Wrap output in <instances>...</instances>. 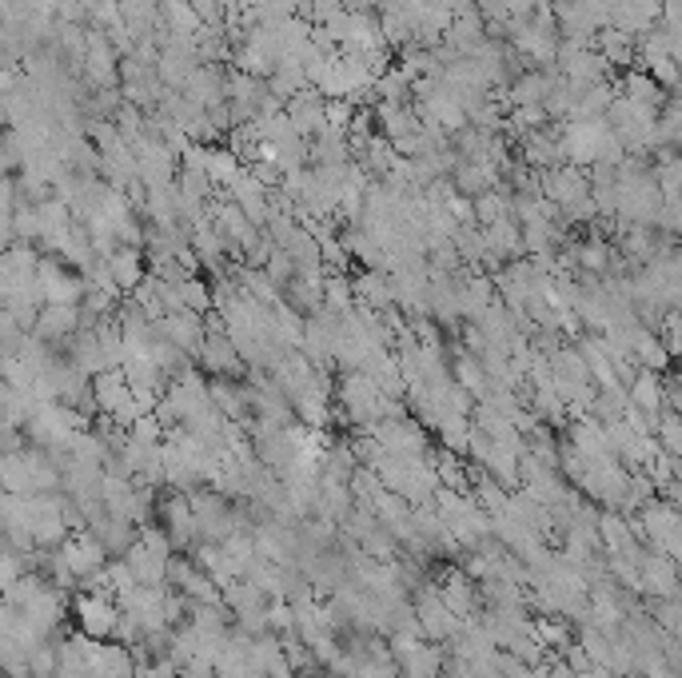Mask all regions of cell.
<instances>
[{"label":"cell","mask_w":682,"mask_h":678,"mask_svg":"<svg viewBox=\"0 0 682 678\" xmlns=\"http://www.w3.org/2000/svg\"><path fill=\"white\" fill-rule=\"evenodd\" d=\"M391 659H395L399 678H439L447 667V647L427 643V639H411L403 647H391Z\"/></svg>","instance_id":"obj_1"},{"label":"cell","mask_w":682,"mask_h":678,"mask_svg":"<svg viewBox=\"0 0 682 678\" xmlns=\"http://www.w3.org/2000/svg\"><path fill=\"white\" fill-rule=\"evenodd\" d=\"M180 288V300H184V312H192V316H208L216 304H212V292H208V284L204 280H196V276H188V280H180L176 284Z\"/></svg>","instance_id":"obj_6"},{"label":"cell","mask_w":682,"mask_h":678,"mask_svg":"<svg viewBox=\"0 0 682 678\" xmlns=\"http://www.w3.org/2000/svg\"><path fill=\"white\" fill-rule=\"evenodd\" d=\"M599 44H603V64L611 68V64H631V56H635V36H627V32H619V28H611V24H603V32H599Z\"/></svg>","instance_id":"obj_5"},{"label":"cell","mask_w":682,"mask_h":678,"mask_svg":"<svg viewBox=\"0 0 682 678\" xmlns=\"http://www.w3.org/2000/svg\"><path fill=\"white\" fill-rule=\"evenodd\" d=\"M643 539L651 543L655 555H667V559H679V515H675V503H659L651 499L643 507Z\"/></svg>","instance_id":"obj_2"},{"label":"cell","mask_w":682,"mask_h":678,"mask_svg":"<svg viewBox=\"0 0 682 678\" xmlns=\"http://www.w3.org/2000/svg\"><path fill=\"white\" fill-rule=\"evenodd\" d=\"M76 328H80L76 304H44V308H40V316H36V324H32L36 339H44V343H52V339H68Z\"/></svg>","instance_id":"obj_4"},{"label":"cell","mask_w":682,"mask_h":678,"mask_svg":"<svg viewBox=\"0 0 682 678\" xmlns=\"http://www.w3.org/2000/svg\"><path fill=\"white\" fill-rule=\"evenodd\" d=\"M76 619H80V635L96 639V643H108L112 631H116V619H120V607L108 591H84L76 599Z\"/></svg>","instance_id":"obj_3"}]
</instances>
